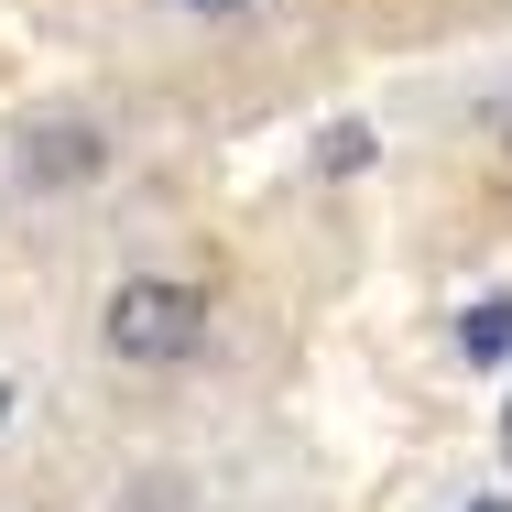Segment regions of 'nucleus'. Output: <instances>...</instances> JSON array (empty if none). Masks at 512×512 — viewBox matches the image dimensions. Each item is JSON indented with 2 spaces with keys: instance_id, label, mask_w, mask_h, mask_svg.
<instances>
[{
  "instance_id": "1",
  "label": "nucleus",
  "mask_w": 512,
  "mask_h": 512,
  "mask_svg": "<svg viewBox=\"0 0 512 512\" xmlns=\"http://www.w3.org/2000/svg\"><path fill=\"white\" fill-rule=\"evenodd\" d=\"M207 338H218V306L186 273H120L99 295V349L120 371H186L207 360Z\"/></svg>"
},
{
  "instance_id": "2",
  "label": "nucleus",
  "mask_w": 512,
  "mask_h": 512,
  "mask_svg": "<svg viewBox=\"0 0 512 512\" xmlns=\"http://www.w3.org/2000/svg\"><path fill=\"white\" fill-rule=\"evenodd\" d=\"M109 175V131L99 120H22V142H11V186H33V197H77V186H99Z\"/></svg>"
},
{
  "instance_id": "3",
  "label": "nucleus",
  "mask_w": 512,
  "mask_h": 512,
  "mask_svg": "<svg viewBox=\"0 0 512 512\" xmlns=\"http://www.w3.org/2000/svg\"><path fill=\"white\" fill-rule=\"evenodd\" d=\"M458 360H480V371L512 360V295H480V306L458 316Z\"/></svg>"
},
{
  "instance_id": "4",
  "label": "nucleus",
  "mask_w": 512,
  "mask_h": 512,
  "mask_svg": "<svg viewBox=\"0 0 512 512\" xmlns=\"http://www.w3.org/2000/svg\"><path fill=\"white\" fill-rule=\"evenodd\" d=\"M349 164H371V131H360V120H338V131H327V175H349Z\"/></svg>"
},
{
  "instance_id": "5",
  "label": "nucleus",
  "mask_w": 512,
  "mask_h": 512,
  "mask_svg": "<svg viewBox=\"0 0 512 512\" xmlns=\"http://www.w3.org/2000/svg\"><path fill=\"white\" fill-rule=\"evenodd\" d=\"M175 11H186V22H251L262 0H175Z\"/></svg>"
},
{
  "instance_id": "6",
  "label": "nucleus",
  "mask_w": 512,
  "mask_h": 512,
  "mask_svg": "<svg viewBox=\"0 0 512 512\" xmlns=\"http://www.w3.org/2000/svg\"><path fill=\"white\" fill-rule=\"evenodd\" d=\"M502 469H512V404H502Z\"/></svg>"
},
{
  "instance_id": "7",
  "label": "nucleus",
  "mask_w": 512,
  "mask_h": 512,
  "mask_svg": "<svg viewBox=\"0 0 512 512\" xmlns=\"http://www.w3.org/2000/svg\"><path fill=\"white\" fill-rule=\"evenodd\" d=\"M11 404H22V393H11V382H0V425H11Z\"/></svg>"
},
{
  "instance_id": "8",
  "label": "nucleus",
  "mask_w": 512,
  "mask_h": 512,
  "mask_svg": "<svg viewBox=\"0 0 512 512\" xmlns=\"http://www.w3.org/2000/svg\"><path fill=\"white\" fill-rule=\"evenodd\" d=\"M469 512H512V502H469Z\"/></svg>"
},
{
  "instance_id": "9",
  "label": "nucleus",
  "mask_w": 512,
  "mask_h": 512,
  "mask_svg": "<svg viewBox=\"0 0 512 512\" xmlns=\"http://www.w3.org/2000/svg\"><path fill=\"white\" fill-rule=\"evenodd\" d=\"M502 131H512V109H502Z\"/></svg>"
}]
</instances>
